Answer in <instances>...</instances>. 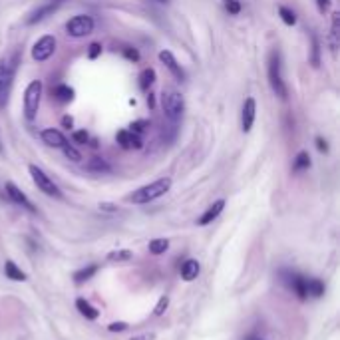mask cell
I'll use <instances>...</instances> for the list:
<instances>
[{"mask_svg": "<svg viewBox=\"0 0 340 340\" xmlns=\"http://www.w3.org/2000/svg\"><path fill=\"white\" fill-rule=\"evenodd\" d=\"M168 307H170V299H168V297H162V299H160V303L156 305L154 315H156V317H162V315L168 311Z\"/></svg>", "mask_w": 340, "mask_h": 340, "instance_id": "34", "label": "cell"}, {"mask_svg": "<svg viewBox=\"0 0 340 340\" xmlns=\"http://www.w3.org/2000/svg\"><path fill=\"white\" fill-rule=\"evenodd\" d=\"M317 150H319L321 154H329V144H327L325 138H317Z\"/></svg>", "mask_w": 340, "mask_h": 340, "instance_id": "39", "label": "cell"}, {"mask_svg": "<svg viewBox=\"0 0 340 340\" xmlns=\"http://www.w3.org/2000/svg\"><path fill=\"white\" fill-rule=\"evenodd\" d=\"M160 60H162V62L168 66V70H170L171 74H173V76H175L179 82H183V80H185V72L181 70V66L177 64L175 56L171 54L170 50H162V52H160Z\"/></svg>", "mask_w": 340, "mask_h": 340, "instance_id": "15", "label": "cell"}, {"mask_svg": "<svg viewBox=\"0 0 340 340\" xmlns=\"http://www.w3.org/2000/svg\"><path fill=\"white\" fill-rule=\"evenodd\" d=\"M267 72H269V84H271L275 96H279L281 100H287L289 90H287V84H285V80H283V64H281V54H279V50H271Z\"/></svg>", "mask_w": 340, "mask_h": 340, "instance_id": "2", "label": "cell"}, {"mask_svg": "<svg viewBox=\"0 0 340 340\" xmlns=\"http://www.w3.org/2000/svg\"><path fill=\"white\" fill-rule=\"evenodd\" d=\"M108 259L114 261V263H128V261L134 259V253L128 251V249H124V251H114V253L108 255Z\"/></svg>", "mask_w": 340, "mask_h": 340, "instance_id": "29", "label": "cell"}, {"mask_svg": "<svg viewBox=\"0 0 340 340\" xmlns=\"http://www.w3.org/2000/svg\"><path fill=\"white\" fill-rule=\"evenodd\" d=\"M317 6H319V12L325 14L331 8V0H317Z\"/></svg>", "mask_w": 340, "mask_h": 340, "instance_id": "40", "label": "cell"}, {"mask_svg": "<svg viewBox=\"0 0 340 340\" xmlns=\"http://www.w3.org/2000/svg\"><path fill=\"white\" fill-rule=\"evenodd\" d=\"M279 16L283 18V22L287 26H295L297 24V14L291 8H287V6H279Z\"/></svg>", "mask_w": 340, "mask_h": 340, "instance_id": "30", "label": "cell"}, {"mask_svg": "<svg viewBox=\"0 0 340 340\" xmlns=\"http://www.w3.org/2000/svg\"><path fill=\"white\" fill-rule=\"evenodd\" d=\"M124 56H126L128 60H132V62H138V60H140V52H138L136 48H124Z\"/></svg>", "mask_w": 340, "mask_h": 340, "instance_id": "38", "label": "cell"}, {"mask_svg": "<svg viewBox=\"0 0 340 340\" xmlns=\"http://www.w3.org/2000/svg\"><path fill=\"white\" fill-rule=\"evenodd\" d=\"M18 60H20V56H18V52L8 60L10 62V66H8V72H6V76L0 80V110H4L6 108V102H8V94H10V88H12V82H14V76H16V68H18Z\"/></svg>", "mask_w": 340, "mask_h": 340, "instance_id": "7", "label": "cell"}, {"mask_svg": "<svg viewBox=\"0 0 340 340\" xmlns=\"http://www.w3.org/2000/svg\"><path fill=\"white\" fill-rule=\"evenodd\" d=\"M62 150H64V156H66L70 162H76V164H78V162H82V154H80L76 148H72L70 144H66Z\"/></svg>", "mask_w": 340, "mask_h": 340, "instance_id": "31", "label": "cell"}, {"mask_svg": "<svg viewBox=\"0 0 340 340\" xmlns=\"http://www.w3.org/2000/svg\"><path fill=\"white\" fill-rule=\"evenodd\" d=\"M150 124L146 122V120H140V122H134L132 126H130V132L132 134H136V136H142L144 132H146V128H148Z\"/></svg>", "mask_w": 340, "mask_h": 340, "instance_id": "32", "label": "cell"}, {"mask_svg": "<svg viewBox=\"0 0 340 340\" xmlns=\"http://www.w3.org/2000/svg\"><path fill=\"white\" fill-rule=\"evenodd\" d=\"M94 24H96V22H94L92 16H88V14H78V16H74V18L68 20V24H66V34L72 36V38H84V36H88V34L94 32Z\"/></svg>", "mask_w": 340, "mask_h": 340, "instance_id": "5", "label": "cell"}, {"mask_svg": "<svg viewBox=\"0 0 340 340\" xmlns=\"http://www.w3.org/2000/svg\"><path fill=\"white\" fill-rule=\"evenodd\" d=\"M283 281L287 283V287L301 299V301H305L307 299V279L303 277V275H299V273H291V271H283Z\"/></svg>", "mask_w": 340, "mask_h": 340, "instance_id": "9", "label": "cell"}, {"mask_svg": "<svg viewBox=\"0 0 340 340\" xmlns=\"http://www.w3.org/2000/svg\"><path fill=\"white\" fill-rule=\"evenodd\" d=\"M40 98H42V82L40 80H32L24 92V116L26 120H34L40 108Z\"/></svg>", "mask_w": 340, "mask_h": 340, "instance_id": "4", "label": "cell"}, {"mask_svg": "<svg viewBox=\"0 0 340 340\" xmlns=\"http://www.w3.org/2000/svg\"><path fill=\"white\" fill-rule=\"evenodd\" d=\"M156 339V335L154 333H148V335H142V337H136V339H132V340H154Z\"/></svg>", "mask_w": 340, "mask_h": 340, "instance_id": "43", "label": "cell"}, {"mask_svg": "<svg viewBox=\"0 0 340 340\" xmlns=\"http://www.w3.org/2000/svg\"><path fill=\"white\" fill-rule=\"evenodd\" d=\"M170 249V241L168 239H154L150 241V253L152 255H164Z\"/></svg>", "mask_w": 340, "mask_h": 340, "instance_id": "28", "label": "cell"}, {"mask_svg": "<svg viewBox=\"0 0 340 340\" xmlns=\"http://www.w3.org/2000/svg\"><path fill=\"white\" fill-rule=\"evenodd\" d=\"M197 275H199V263H197L195 259H187V261L181 265V277H183V281L191 283V281L197 279Z\"/></svg>", "mask_w": 340, "mask_h": 340, "instance_id": "17", "label": "cell"}, {"mask_svg": "<svg viewBox=\"0 0 340 340\" xmlns=\"http://www.w3.org/2000/svg\"><path fill=\"white\" fill-rule=\"evenodd\" d=\"M255 116H257V102H255V98H247L243 104V114H241V128L245 134H249L253 130Z\"/></svg>", "mask_w": 340, "mask_h": 340, "instance_id": "11", "label": "cell"}, {"mask_svg": "<svg viewBox=\"0 0 340 340\" xmlns=\"http://www.w3.org/2000/svg\"><path fill=\"white\" fill-rule=\"evenodd\" d=\"M309 168H311V156L307 152H299L295 162H293V171L301 173V171H307Z\"/></svg>", "mask_w": 340, "mask_h": 340, "instance_id": "27", "label": "cell"}, {"mask_svg": "<svg viewBox=\"0 0 340 340\" xmlns=\"http://www.w3.org/2000/svg\"><path fill=\"white\" fill-rule=\"evenodd\" d=\"M96 273H98V265H88V267H84V269H80V271L74 273V283H76V285H84V283L90 281Z\"/></svg>", "mask_w": 340, "mask_h": 340, "instance_id": "23", "label": "cell"}, {"mask_svg": "<svg viewBox=\"0 0 340 340\" xmlns=\"http://www.w3.org/2000/svg\"><path fill=\"white\" fill-rule=\"evenodd\" d=\"M54 52H56V38L50 36V34H46V36H42V38L34 44V48H32V58H34L36 62H46Z\"/></svg>", "mask_w": 340, "mask_h": 340, "instance_id": "8", "label": "cell"}, {"mask_svg": "<svg viewBox=\"0 0 340 340\" xmlns=\"http://www.w3.org/2000/svg\"><path fill=\"white\" fill-rule=\"evenodd\" d=\"M0 154H2V144H0Z\"/></svg>", "mask_w": 340, "mask_h": 340, "instance_id": "47", "label": "cell"}, {"mask_svg": "<svg viewBox=\"0 0 340 340\" xmlns=\"http://www.w3.org/2000/svg\"><path fill=\"white\" fill-rule=\"evenodd\" d=\"M62 2L64 0H48V2H44V4H40L34 12H30V16L26 18V24H36V22H40V20H44L46 16H50V14H54L60 6H62Z\"/></svg>", "mask_w": 340, "mask_h": 340, "instance_id": "10", "label": "cell"}, {"mask_svg": "<svg viewBox=\"0 0 340 340\" xmlns=\"http://www.w3.org/2000/svg\"><path fill=\"white\" fill-rule=\"evenodd\" d=\"M339 34H340V14H333V28H331V52L333 56H337L339 52Z\"/></svg>", "mask_w": 340, "mask_h": 340, "instance_id": "21", "label": "cell"}, {"mask_svg": "<svg viewBox=\"0 0 340 340\" xmlns=\"http://www.w3.org/2000/svg\"><path fill=\"white\" fill-rule=\"evenodd\" d=\"M225 8L229 14H239L241 12V2L239 0H225Z\"/></svg>", "mask_w": 340, "mask_h": 340, "instance_id": "36", "label": "cell"}, {"mask_svg": "<svg viewBox=\"0 0 340 340\" xmlns=\"http://www.w3.org/2000/svg\"><path fill=\"white\" fill-rule=\"evenodd\" d=\"M162 108H164V114H166L168 120L177 122L183 116V110H185L183 96L177 90H164V94H162Z\"/></svg>", "mask_w": 340, "mask_h": 340, "instance_id": "3", "label": "cell"}, {"mask_svg": "<svg viewBox=\"0 0 340 340\" xmlns=\"http://www.w3.org/2000/svg\"><path fill=\"white\" fill-rule=\"evenodd\" d=\"M62 126H64V128H68V130H70V128H72V126H74V120H72V118H70V116H64V118H62Z\"/></svg>", "mask_w": 340, "mask_h": 340, "instance_id": "42", "label": "cell"}, {"mask_svg": "<svg viewBox=\"0 0 340 340\" xmlns=\"http://www.w3.org/2000/svg\"><path fill=\"white\" fill-rule=\"evenodd\" d=\"M156 82V70L154 68H146L142 74H140V90L142 92H148Z\"/></svg>", "mask_w": 340, "mask_h": 340, "instance_id": "26", "label": "cell"}, {"mask_svg": "<svg viewBox=\"0 0 340 340\" xmlns=\"http://www.w3.org/2000/svg\"><path fill=\"white\" fill-rule=\"evenodd\" d=\"M40 138H42V142H44L48 148H64V146L68 144L66 138H64V134H62L60 130H54V128L44 130V132L40 134Z\"/></svg>", "mask_w": 340, "mask_h": 340, "instance_id": "14", "label": "cell"}, {"mask_svg": "<svg viewBox=\"0 0 340 340\" xmlns=\"http://www.w3.org/2000/svg\"><path fill=\"white\" fill-rule=\"evenodd\" d=\"M100 54H102V44H100V42H92V44L88 46V58H90V60H96Z\"/></svg>", "mask_w": 340, "mask_h": 340, "instance_id": "33", "label": "cell"}, {"mask_svg": "<svg viewBox=\"0 0 340 340\" xmlns=\"http://www.w3.org/2000/svg\"><path fill=\"white\" fill-rule=\"evenodd\" d=\"M100 209H102V211H108V213H116V211H118V207L112 205V203H100Z\"/></svg>", "mask_w": 340, "mask_h": 340, "instance_id": "41", "label": "cell"}, {"mask_svg": "<svg viewBox=\"0 0 340 340\" xmlns=\"http://www.w3.org/2000/svg\"><path fill=\"white\" fill-rule=\"evenodd\" d=\"M325 295V283L321 279H307V297H323Z\"/></svg>", "mask_w": 340, "mask_h": 340, "instance_id": "24", "label": "cell"}, {"mask_svg": "<svg viewBox=\"0 0 340 340\" xmlns=\"http://www.w3.org/2000/svg\"><path fill=\"white\" fill-rule=\"evenodd\" d=\"M170 189H171V179L170 177H162V179H158V181H154L150 185H144L138 191H134L128 197V201L130 203H136V205H146L150 201H156V199L164 197Z\"/></svg>", "mask_w": 340, "mask_h": 340, "instance_id": "1", "label": "cell"}, {"mask_svg": "<svg viewBox=\"0 0 340 340\" xmlns=\"http://www.w3.org/2000/svg\"><path fill=\"white\" fill-rule=\"evenodd\" d=\"M86 170L90 173H112V166L102 160V158H92L88 164H86Z\"/></svg>", "mask_w": 340, "mask_h": 340, "instance_id": "22", "label": "cell"}, {"mask_svg": "<svg viewBox=\"0 0 340 340\" xmlns=\"http://www.w3.org/2000/svg\"><path fill=\"white\" fill-rule=\"evenodd\" d=\"M4 273H6V279H10V281H18V283L26 281V273H22V269H18V265L14 261L4 263Z\"/></svg>", "mask_w": 340, "mask_h": 340, "instance_id": "19", "label": "cell"}, {"mask_svg": "<svg viewBox=\"0 0 340 340\" xmlns=\"http://www.w3.org/2000/svg\"><path fill=\"white\" fill-rule=\"evenodd\" d=\"M247 340H263V339H247Z\"/></svg>", "mask_w": 340, "mask_h": 340, "instance_id": "46", "label": "cell"}, {"mask_svg": "<svg viewBox=\"0 0 340 340\" xmlns=\"http://www.w3.org/2000/svg\"><path fill=\"white\" fill-rule=\"evenodd\" d=\"M76 309H78V311H80V315H82V317H86L88 321H96V319L100 317V311H98V309H94V307H92L86 299H78V301H76Z\"/></svg>", "mask_w": 340, "mask_h": 340, "instance_id": "20", "label": "cell"}, {"mask_svg": "<svg viewBox=\"0 0 340 340\" xmlns=\"http://www.w3.org/2000/svg\"><path fill=\"white\" fill-rule=\"evenodd\" d=\"M223 207H225V201H223V199L215 201V203H213V205H211V207H209V209H207V211L199 217V221H197V223H199V225H209V223H213V221L221 215Z\"/></svg>", "mask_w": 340, "mask_h": 340, "instance_id": "16", "label": "cell"}, {"mask_svg": "<svg viewBox=\"0 0 340 340\" xmlns=\"http://www.w3.org/2000/svg\"><path fill=\"white\" fill-rule=\"evenodd\" d=\"M72 138H74V142H76V144H80V146H86V144H88V140H90V136H88V132H86V130L74 132V134H72Z\"/></svg>", "mask_w": 340, "mask_h": 340, "instance_id": "35", "label": "cell"}, {"mask_svg": "<svg viewBox=\"0 0 340 340\" xmlns=\"http://www.w3.org/2000/svg\"><path fill=\"white\" fill-rule=\"evenodd\" d=\"M158 2H170V0H158Z\"/></svg>", "mask_w": 340, "mask_h": 340, "instance_id": "45", "label": "cell"}, {"mask_svg": "<svg viewBox=\"0 0 340 340\" xmlns=\"http://www.w3.org/2000/svg\"><path fill=\"white\" fill-rule=\"evenodd\" d=\"M52 98L56 102H60V104H68V102L74 100V90L70 86H66V84H60V86H56L52 90Z\"/></svg>", "mask_w": 340, "mask_h": 340, "instance_id": "18", "label": "cell"}, {"mask_svg": "<svg viewBox=\"0 0 340 340\" xmlns=\"http://www.w3.org/2000/svg\"><path fill=\"white\" fill-rule=\"evenodd\" d=\"M28 171H30V175H32V181L36 183V187H38L42 193H46L48 197L62 199V191L58 189V185H56L44 171L40 170L38 166H28Z\"/></svg>", "mask_w": 340, "mask_h": 340, "instance_id": "6", "label": "cell"}, {"mask_svg": "<svg viewBox=\"0 0 340 340\" xmlns=\"http://www.w3.org/2000/svg\"><path fill=\"white\" fill-rule=\"evenodd\" d=\"M148 106H150L152 110L156 108V100H154V94H150V96H148Z\"/></svg>", "mask_w": 340, "mask_h": 340, "instance_id": "44", "label": "cell"}, {"mask_svg": "<svg viewBox=\"0 0 340 340\" xmlns=\"http://www.w3.org/2000/svg\"><path fill=\"white\" fill-rule=\"evenodd\" d=\"M4 189H6V195L10 197V201H14L16 205L24 207V209H26V211H30V213H36V207L32 205V201H30V199H28V197H26V195H24V193H22V191L14 185V183H12V181H8Z\"/></svg>", "mask_w": 340, "mask_h": 340, "instance_id": "12", "label": "cell"}, {"mask_svg": "<svg viewBox=\"0 0 340 340\" xmlns=\"http://www.w3.org/2000/svg\"><path fill=\"white\" fill-rule=\"evenodd\" d=\"M128 329H130L128 323H112V325L108 327L110 333H124V331H128Z\"/></svg>", "mask_w": 340, "mask_h": 340, "instance_id": "37", "label": "cell"}, {"mask_svg": "<svg viewBox=\"0 0 340 340\" xmlns=\"http://www.w3.org/2000/svg\"><path fill=\"white\" fill-rule=\"evenodd\" d=\"M116 140H118V144H120L124 150H142V148H144L142 138H140V136H136V134H132L130 130H122V132H118Z\"/></svg>", "mask_w": 340, "mask_h": 340, "instance_id": "13", "label": "cell"}, {"mask_svg": "<svg viewBox=\"0 0 340 340\" xmlns=\"http://www.w3.org/2000/svg\"><path fill=\"white\" fill-rule=\"evenodd\" d=\"M311 64L315 68L321 66V42L315 32H311Z\"/></svg>", "mask_w": 340, "mask_h": 340, "instance_id": "25", "label": "cell"}]
</instances>
